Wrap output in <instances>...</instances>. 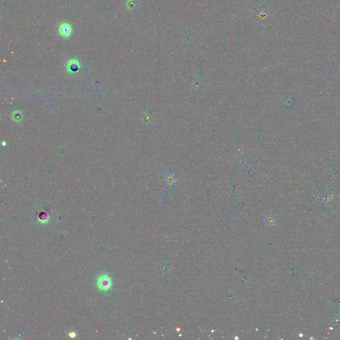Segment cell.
Instances as JSON below:
<instances>
[{"label": "cell", "mask_w": 340, "mask_h": 340, "mask_svg": "<svg viewBox=\"0 0 340 340\" xmlns=\"http://www.w3.org/2000/svg\"><path fill=\"white\" fill-rule=\"evenodd\" d=\"M96 285L100 290L103 292L108 291L112 286V280L106 274L100 275L96 281Z\"/></svg>", "instance_id": "1"}, {"label": "cell", "mask_w": 340, "mask_h": 340, "mask_svg": "<svg viewBox=\"0 0 340 340\" xmlns=\"http://www.w3.org/2000/svg\"><path fill=\"white\" fill-rule=\"evenodd\" d=\"M58 32H59L61 36L63 37H68L72 33V27L68 23H62L59 27V29H58Z\"/></svg>", "instance_id": "2"}, {"label": "cell", "mask_w": 340, "mask_h": 340, "mask_svg": "<svg viewBox=\"0 0 340 340\" xmlns=\"http://www.w3.org/2000/svg\"><path fill=\"white\" fill-rule=\"evenodd\" d=\"M49 219V215H47V214L46 213H41L39 215V220L43 224L45 223V222H47Z\"/></svg>", "instance_id": "3"}, {"label": "cell", "mask_w": 340, "mask_h": 340, "mask_svg": "<svg viewBox=\"0 0 340 340\" xmlns=\"http://www.w3.org/2000/svg\"><path fill=\"white\" fill-rule=\"evenodd\" d=\"M78 69V64L75 60H73L70 62V70L73 71H77Z\"/></svg>", "instance_id": "4"}, {"label": "cell", "mask_w": 340, "mask_h": 340, "mask_svg": "<svg viewBox=\"0 0 340 340\" xmlns=\"http://www.w3.org/2000/svg\"><path fill=\"white\" fill-rule=\"evenodd\" d=\"M69 337L73 338L76 337V333H75V332H70V333L69 334Z\"/></svg>", "instance_id": "5"}]
</instances>
